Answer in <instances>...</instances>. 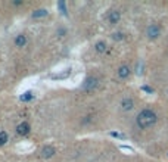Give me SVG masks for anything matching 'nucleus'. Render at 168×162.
I'll return each instance as SVG.
<instances>
[{"label":"nucleus","instance_id":"1","mask_svg":"<svg viewBox=\"0 0 168 162\" xmlns=\"http://www.w3.org/2000/svg\"><path fill=\"white\" fill-rule=\"evenodd\" d=\"M136 122H137L139 128L146 130V128L153 127V125L158 122V115H156L155 111L146 108V109H143V111L139 112V115H137V118H136Z\"/></svg>","mask_w":168,"mask_h":162},{"label":"nucleus","instance_id":"2","mask_svg":"<svg viewBox=\"0 0 168 162\" xmlns=\"http://www.w3.org/2000/svg\"><path fill=\"white\" fill-rule=\"evenodd\" d=\"M81 87H83L84 91H93V90H96L99 87V78L90 75V77H87L86 80H84V83H83Z\"/></svg>","mask_w":168,"mask_h":162},{"label":"nucleus","instance_id":"3","mask_svg":"<svg viewBox=\"0 0 168 162\" xmlns=\"http://www.w3.org/2000/svg\"><path fill=\"white\" fill-rule=\"evenodd\" d=\"M146 36H147V39H150V40L158 39V37L161 36V27H159L158 24H150V25H147V28H146Z\"/></svg>","mask_w":168,"mask_h":162},{"label":"nucleus","instance_id":"4","mask_svg":"<svg viewBox=\"0 0 168 162\" xmlns=\"http://www.w3.org/2000/svg\"><path fill=\"white\" fill-rule=\"evenodd\" d=\"M120 19H121V12H120V11L114 9V11H111V12L108 14V22H109V24L115 25V24L120 22Z\"/></svg>","mask_w":168,"mask_h":162},{"label":"nucleus","instance_id":"5","mask_svg":"<svg viewBox=\"0 0 168 162\" xmlns=\"http://www.w3.org/2000/svg\"><path fill=\"white\" fill-rule=\"evenodd\" d=\"M120 106H121V109H122L124 112H128V111H131V109L134 108V100H133L131 97H124V99L121 100Z\"/></svg>","mask_w":168,"mask_h":162},{"label":"nucleus","instance_id":"6","mask_svg":"<svg viewBox=\"0 0 168 162\" xmlns=\"http://www.w3.org/2000/svg\"><path fill=\"white\" fill-rule=\"evenodd\" d=\"M30 131H31V125H30L27 121L18 124V127H16V133H18L19 136H27V134H30Z\"/></svg>","mask_w":168,"mask_h":162},{"label":"nucleus","instance_id":"7","mask_svg":"<svg viewBox=\"0 0 168 162\" xmlns=\"http://www.w3.org/2000/svg\"><path fill=\"white\" fill-rule=\"evenodd\" d=\"M130 74H131V69H130V66H127V65H121V66L118 68V71H117V75H118V78H121V80L128 78Z\"/></svg>","mask_w":168,"mask_h":162},{"label":"nucleus","instance_id":"8","mask_svg":"<svg viewBox=\"0 0 168 162\" xmlns=\"http://www.w3.org/2000/svg\"><path fill=\"white\" fill-rule=\"evenodd\" d=\"M55 153H56V149H55L53 146H44V147L41 149V158H44V159L53 158Z\"/></svg>","mask_w":168,"mask_h":162},{"label":"nucleus","instance_id":"9","mask_svg":"<svg viewBox=\"0 0 168 162\" xmlns=\"http://www.w3.org/2000/svg\"><path fill=\"white\" fill-rule=\"evenodd\" d=\"M27 43H28V39H27L25 34H18V36L15 37V46H16V47L22 49V47L27 46Z\"/></svg>","mask_w":168,"mask_h":162},{"label":"nucleus","instance_id":"10","mask_svg":"<svg viewBox=\"0 0 168 162\" xmlns=\"http://www.w3.org/2000/svg\"><path fill=\"white\" fill-rule=\"evenodd\" d=\"M49 15V11L47 9H36L33 14H31V16L34 18V19H41V18H46Z\"/></svg>","mask_w":168,"mask_h":162},{"label":"nucleus","instance_id":"11","mask_svg":"<svg viewBox=\"0 0 168 162\" xmlns=\"http://www.w3.org/2000/svg\"><path fill=\"white\" fill-rule=\"evenodd\" d=\"M106 49H108V44H106L103 40H100V41H98V43L95 44V50H96L98 53H105Z\"/></svg>","mask_w":168,"mask_h":162},{"label":"nucleus","instance_id":"12","mask_svg":"<svg viewBox=\"0 0 168 162\" xmlns=\"http://www.w3.org/2000/svg\"><path fill=\"white\" fill-rule=\"evenodd\" d=\"M34 97V94H33V91H25L19 99H21V102H30L31 99Z\"/></svg>","mask_w":168,"mask_h":162},{"label":"nucleus","instance_id":"13","mask_svg":"<svg viewBox=\"0 0 168 162\" xmlns=\"http://www.w3.org/2000/svg\"><path fill=\"white\" fill-rule=\"evenodd\" d=\"M8 141H9V136H8V133H5V131H0V146L6 144Z\"/></svg>","mask_w":168,"mask_h":162},{"label":"nucleus","instance_id":"14","mask_svg":"<svg viewBox=\"0 0 168 162\" xmlns=\"http://www.w3.org/2000/svg\"><path fill=\"white\" fill-rule=\"evenodd\" d=\"M112 40H115V41H121V40H124V33H121V31H117V33H112Z\"/></svg>","mask_w":168,"mask_h":162},{"label":"nucleus","instance_id":"15","mask_svg":"<svg viewBox=\"0 0 168 162\" xmlns=\"http://www.w3.org/2000/svg\"><path fill=\"white\" fill-rule=\"evenodd\" d=\"M58 8L61 9V12H62L63 15H68V11H66V5H65V2H58Z\"/></svg>","mask_w":168,"mask_h":162},{"label":"nucleus","instance_id":"16","mask_svg":"<svg viewBox=\"0 0 168 162\" xmlns=\"http://www.w3.org/2000/svg\"><path fill=\"white\" fill-rule=\"evenodd\" d=\"M142 91H146V93L152 94V93H153V88H152L150 86H142Z\"/></svg>","mask_w":168,"mask_h":162},{"label":"nucleus","instance_id":"17","mask_svg":"<svg viewBox=\"0 0 168 162\" xmlns=\"http://www.w3.org/2000/svg\"><path fill=\"white\" fill-rule=\"evenodd\" d=\"M111 136H112V137H117V138H125L124 134H121V133H115V131H112Z\"/></svg>","mask_w":168,"mask_h":162},{"label":"nucleus","instance_id":"18","mask_svg":"<svg viewBox=\"0 0 168 162\" xmlns=\"http://www.w3.org/2000/svg\"><path fill=\"white\" fill-rule=\"evenodd\" d=\"M56 34H58L59 37H63V36L66 34V30H65V28H59V30L56 31Z\"/></svg>","mask_w":168,"mask_h":162},{"label":"nucleus","instance_id":"19","mask_svg":"<svg viewBox=\"0 0 168 162\" xmlns=\"http://www.w3.org/2000/svg\"><path fill=\"white\" fill-rule=\"evenodd\" d=\"M12 5L14 6H22L24 5V0H12Z\"/></svg>","mask_w":168,"mask_h":162},{"label":"nucleus","instance_id":"20","mask_svg":"<svg viewBox=\"0 0 168 162\" xmlns=\"http://www.w3.org/2000/svg\"><path fill=\"white\" fill-rule=\"evenodd\" d=\"M92 116H86V119H83V124H87V122H90L92 119H90Z\"/></svg>","mask_w":168,"mask_h":162},{"label":"nucleus","instance_id":"21","mask_svg":"<svg viewBox=\"0 0 168 162\" xmlns=\"http://www.w3.org/2000/svg\"><path fill=\"white\" fill-rule=\"evenodd\" d=\"M121 150H127V152H131V147H127V146H121Z\"/></svg>","mask_w":168,"mask_h":162}]
</instances>
